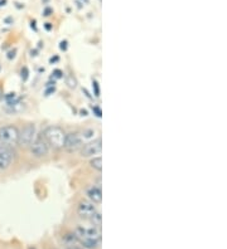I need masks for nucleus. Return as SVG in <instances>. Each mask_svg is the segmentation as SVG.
Here are the masks:
<instances>
[{
    "mask_svg": "<svg viewBox=\"0 0 227 249\" xmlns=\"http://www.w3.org/2000/svg\"><path fill=\"white\" fill-rule=\"evenodd\" d=\"M75 238L85 248L94 249L100 246L101 231L96 225H79L75 229Z\"/></svg>",
    "mask_w": 227,
    "mask_h": 249,
    "instance_id": "nucleus-1",
    "label": "nucleus"
},
{
    "mask_svg": "<svg viewBox=\"0 0 227 249\" xmlns=\"http://www.w3.org/2000/svg\"><path fill=\"white\" fill-rule=\"evenodd\" d=\"M43 136H44L45 141L48 142L49 147H53L56 150L64 149L67 134L60 126H48L43 132Z\"/></svg>",
    "mask_w": 227,
    "mask_h": 249,
    "instance_id": "nucleus-2",
    "label": "nucleus"
},
{
    "mask_svg": "<svg viewBox=\"0 0 227 249\" xmlns=\"http://www.w3.org/2000/svg\"><path fill=\"white\" fill-rule=\"evenodd\" d=\"M19 140V130L17 126L13 124H5L0 127V143L8 147H15L18 145Z\"/></svg>",
    "mask_w": 227,
    "mask_h": 249,
    "instance_id": "nucleus-3",
    "label": "nucleus"
},
{
    "mask_svg": "<svg viewBox=\"0 0 227 249\" xmlns=\"http://www.w3.org/2000/svg\"><path fill=\"white\" fill-rule=\"evenodd\" d=\"M29 149L30 152H32V155L36 156V158H44V156L48 155L49 145L48 142L45 141L43 134L37 135L36 139L33 140V142L30 143Z\"/></svg>",
    "mask_w": 227,
    "mask_h": 249,
    "instance_id": "nucleus-4",
    "label": "nucleus"
},
{
    "mask_svg": "<svg viewBox=\"0 0 227 249\" xmlns=\"http://www.w3.org/2000/svg\"><path fill=\"white\" fill-rule=\"evenodd\" d=\"M97 213H99V210H97L96 204L90 201L88 199L87 200H81L77 205V214L82 219L91 220Z\"/></svg>",
    "mask_w": 227,
    "mask_h": 249,
    "instance_id": "nucleus-5",
    "label": "nucleus"
},
{
    "mask_svg": "<svg viewBox=\"0 0 227 249\" xmlns=\"http://www.w3.org/2000/svg\"><path fill=\"white\" fill-rule=\"evenodd\" d=\"M36 126L33 124H29L23 127V130L19 131V140L18 145L21 147H29L30 143L33 142L36 139Z\"/></svg>",
    "mask_w": 227,
    "mask_h": 249,
    "instance_id": "nucleus-6",
    "label": "nucleus"
},
{
    "mask_svg": "<svg viewBox=\"0 0 227 249\" xmlns=\"http://www.w3.org/2000/svg\"><path fill=\"white\" fill-rule=\"evenodd\" d=\"M101 150H103L101 139H96V140L91 141V142L82 146L80 151H81L82 158H95V156L100 154Z\"/></svg>",
    "mask_w": 227,
    "mask_h": 249,
    "instance_id": "nucleus-7",
    "label": "nucleus"
},
{
    "mask_svg": "<svg viewBox=\"0 0 227 249\" xmlns=\"http://www.w3.org/2000/svg\"><path fill=\"white\" fill-rule=\"evenodd\" d=\"M14 151L12 147L8 146H0V171L6 170L12 166L13 161H14Z\"/></svg>",
    "mask_w": 227,
    "mask_h": 249,
    "instance_id": "nucleus-8",
    "label": "nucleus"
},
{
    "mask_svg": "<svg viewBox=\"0 0 227 249\" xmlns=\"http://www.w3.org/2000/svg\"><path fill=\"white\" fill-rule=\"evenodd\" d=\"M83 146L82 143L81 137H80L79 132H71L66 136V142H64V150L68 152H75L77 150H81Z\"/></svg>",
    "mask_w": 227,
    "mask_h": 249,
    "instance_id": "nucleus-9",
    "label": "nucleus"
},
{
    "mask_svg": "<svg viewBox=\"0 0 227 249\" xmlns=\"http://www.w3.org/2000/svg\"><path fill=\"white\" fill-rule=\"evenodd\" d=\"M86 195H87L88 200L95 203L96 205L101 204V201H103V190H101V186L91 185L90 188L86 189Z\"/></svg>",
    "mask_w": 227,
    "mask_h": 249,
    "instance_id": "nucleus-10",
    "label": "nucleus"
},
{
    "mask_svg": "<svg viewBox=\"0 0 227 249\" xmlns=\"http://www.w3.org/2000/svg\"><path fill=\"white\" fill-rule=\"evenodd\" d=\"M79 134L83 145H86V143L91 142V141H94L97 139V131L95 130V128H85L83 131H80Z\"/></svg>",
    "mask_w": 227,
    "mask_h": 249,
    "instance_id": "nucleus-11",
    "label": "nucleus"
},
{
    "mask_svg": "<svg viewBox=\"0 0 227 249\" xmlns=\"http://www.w3.org/2000/svg\"><path fill=\"white\" fill-rule=\"evenodd\" d=\"M90 165L96 171L103 170V159H101V156H95V158L91 159Z\"/></svg>",
    "mask_w": 227,
    "mask_h": 249,
    "instance_id": "nucleus-12",
    "label": "nucleus"
},
{
    "mask_svg": "<svg viewBox=\"0 0 227 249\" xmlns=\"http://www.w3.org/2000/svg\"><path fill=\"white\" fill-rule=\"evenodd\" d=\"M94 87H95V94H96V96H99L100 91H99V86H97V82H94Z\"/></svg>",
    "mask_w": 227,
    "mask_h": 249,
    "instance_id": "nucleus-13",
    "label": "nucleus"
},
{
    "mask_svg": "<svg viewBox=\"0 0 227 249\" xmlns=\"http://www.w3.org/2000/svg\"><path fill=\"white\" fill-rule=\"evenodd\" d=\"M95 111H96V113H97V117H101V109L100 108H97V107H95Z\"/></svg>",
    "mask_w": 227,
    "mask_h": 249,
    "instance_id": "nucleus-14",
    "label": "nucleus"
},
{
    "mask_svg": "<svg viewBox=\"0 0 227 249\" xmlns=\"http://www.w3.org/2000/svg\"><path fill=\"white\" fill-rule=\"evenodd\" d=\"M55 74H56V77H57V78H60L61 74H62V72H61V71H56Z\"/></svg>",
    "mask_w": 227,
    "mask_h": 249,
    "instance_id": "nucleus-15",
    "label": "nucleus"
},
{
    "mask_svg": "<svg viewBox=\"0 0 227 249\" xmlns=\"http://www.w3.org/2000/svg\"><path fill=\"white\" fill-rule=\"evenodd\" d=\"M66 44H67L66 42L61 43V49H66Z\"/></svg>",
    "mask_w": 227,
    "mask_h": 249,
    "instance_id": "nucleus-16",
    "label": "nucleus"
},
{
    "mask_svg": "<svg viewBox=\"0 0 227 249\" xmlns=\"http://www.w3.org/2000/svg\"><path fill=\"white\" fill-rule=\"evenodd\" d=\"M52 12V10L51 9H49V8H48V9H45V14H44V16H47V17H48V16H51V14H49V13H51Z\"/></svg>",
    "mask_w": 227,
    "mask_h": 249,
    "instance_id": "nucleus-17",
    "label": "nucleus"
},
{
    "mask_svg": "<svg viewBox=\"0 0 227 249\" xmlns=\"http://www.w3.org/2000/svg\"><path fill=\"white\" fill-rule=\"evenodd\" d=\"M51 25H49V23H47V24H45V29H47V31H51Z\"/></svg>",
    "mask_w": 227,
    "mask_h": 249,
    "instance_id": "nucleus-18",
    "label": "nucleus"
},
{
    "mask_svg": "<svg viewBox=\"0 0 227 249\" xmlns=\"http://www.w3.org/2000/svg\"><path fill=\"white\" fill-rule=\"evenodd\" d=\"M71 249H80V248H71Z\"/></svg>",
    "mask_w": 227,
    "mask_h": 249,
    "instance_id": "nucleus-19",
    "label": "nucleus"
}]
</instances>
